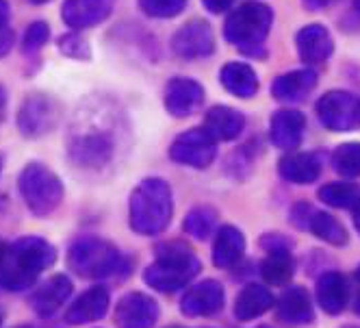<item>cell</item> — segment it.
<instances>
[{"label": "cell", "instance_id": "obj_40", "mask_svg": "<svg viewBox=\"0 0 360 328\" xmlns=\"http://www.w3.org/2000/svg\"><path fill=\"white\" fill-rule=\"evenodd\" d=\"M9 18H11V9L7 5V0H0V31L7 29Z\"/></svg>", "mask_w": 360, "mask_h": 328}, {"label": "cell", "instance_id": "obj_41", "mask_svg": "<svg viewBox=\"0 0 360 328\" xmlns=\"http://www.w3.org/2000/svg\"><path fill=\"white\" fill-rule=\"evenodd\" d=\"M304 3L311 9H321V7H326L330 3V0H304Z\"/></svg>", "mask_w": 360, "mask_h": 328}, {"label": "cell", "instance_id": "obj_11", "mask_svg": "<svg viewBox=\"0 0 360 328\" xmlns=\"http://www.w3.org/2000/svg\"><path fill=\"white\" fill-rule=\"evenodd\" d=\"M172 48L178 57L183 59H200V57H209L215 48V37L211 27L204 20H191L185 24L183 29H178Z\"/></svg>", "mask_w": 360, "mask_h": 328}, {"label": "cell", "instance_id": "obj_45", "mask_svg": "<svg viewBox=\"0 0 360 328\" xmlns=\"http://www.w3.org/2000/svg\"><path fill=\"white\" fill-rule=\"evenodd\" d=\"M354 7H356V11L360 13V0H354Z\"/></svg>", "mask_w": 360, "mask_h": 328}, {"label": "cell", "instance_id": "obj_20", "mask_svg": "<svg viewBox=\"0 0 360 328\" xmlns=\"http://www.w3.org/2000/svg\"><path fill=\"white\" fill-rule=\"evenodd\" d=\"M70 155L79 165L100 168V165L109 163V159L113 155V144L102 133L81 135L70 144Z\"/></svg>", "mask_w": 360, "mask_h": 328}, {"label": "cell", "instance_id": "obj_6", "mask_svg": "<svg viewBox=\"0 0 360 328\" xmlns=\"http://www.w3.org/2000/svg\"><path fill=\"white\" fill-rule=\"evenodd\" d=\"M274 13L263 3H245L228 15L224 35L230 44L239 46L245 53H254L269 35Z\"/></svg>", "mask_w": 360, "mask_h": 328}, {"label": "cell", "instance_id": "obj_5", "mask_svg": "<svg viewBox=\"0 0 360 328\" xmlns=\"http://www.w3.org/2000/svg\"><path fill=\"white\" fill-rule=\"evenodd\" d=\"M18 189L24 205L37 217L53 213L63 200V183L41 163H29L18 176Z\"/></svg>", "mask_w": 360, "mask_h": 328}, {"label": "cell", "instance_id": "obj_29", "mask_svg": "<svg viewBox=\"0 0 360 328\" xmlns=\"http://www.w3.org/2000/svg\"><path fill=\"white\" fill-rule=\"evenodd\" d=\"M308 231H311L315 237L323 239L326 244H330V246H345L347 244L345 226L330 213L315 211L311 222H308Z\"/></svg>", "mask_w": 360, "mask_h": 328}, {"label": "cell", "instance_id": "obj_51", "mask_svg": "<svg viewBox=\"0 0 360 328\" xmlns=\"http://www.w3.org/2000/svg\"><path fill=\"white\" fill-rule=\"evenodd\" d=\"M345 328H356V326H345Z\"/></svg>", "mask_w": 360, "mask_h": 328}, {"label": "cell", "instance_id": "obj_49", "mask_svg": "<svg viewBox=\"0 0 360 328\" xmlns=\"http://www.w3.org/2000/svg\"><path fill=\"white\" fill-rule=\"evenodd\" d=\"M0 172H3V163H0Z\"/></svg>", "mask_w": 360, "mask_h": 328}, {"label": "cell", "instance_id": "obj_10", "mask_svg": "<svg viewBox=\"0 0 360 328\" xmlns=\"http://www.w3.org/2000/svg\"><path fill=\"white\" fill-rule=\"evenodd\" d=\"M159 320L157 300L141 291L126 294L115 307L117 328H152Z\"/></svg>", "mask_w": 360, "mask_h": 328}, {"label": "cell", "instance_id": "obj_52", "mask_svg": "<svg viewBox=\"0 0 360 328\" xmlns=\"http://www.w3.org/2000/svg\"><path fill=\"white\" fill-rule=\"evenodd\" d=\"M174 328H176V326H174Z\"/></svg>", "mask_w": 360, "mask_h": 328}, {"label": "cell", "instance_id": "obj_39", "mask_svg": "<svg viewBox=\"0 0 360 328\" xmlns=\"http://www.w3.org/2000/svg\"><path fill=\"white\" fill-rule=\"evenodd\" d=\"M202 3H204V7H207L209 11L221 13V11H226V9H230V5H233L235 0H202Z\"/></svg>", "mask_w": 360, "mask_h": 328}, {"label": "cell", "instance_id": "obj_17", "mask_svg": "<svg viewBox=\"0 0 360 328\" xmlns=\"http://www.w3.org/2000/svg\"><path fill=\"white\" fill-rule=\"evenodd\" d=\"M204 100V89L191 79H172L165 87V109L174 118H187L195 113Z\"/></svg>", "mask_w": 360, "mask_h": 328}, {"label": "cell", "instance_id": "obj_7", "mask_svg": "<svg viewBox=\"0 0 360 328\" xmlns=\"http://www.w3.org/2000/svg\"><path fill=\"white\" fill-rule=\"evenodd\" d=\"M317 115L328 131H356L360 129V98L349 92H328L317 100Z\"/></svg>", "mask_w": 360, "mask_h": 328}, {"label": "cell", "instance_id": "obj_12", "mask_svg": "<svg viewBox=\"0 0 360 328\" xmlns=\"http://www.w3.org/2000/svg\"><path fill=\"white\" fill-rule=\"evenodd\" d=\"M224 298L226 294H224L221 283L207 279L185 291L183 300H180V311L187 317H209L221 311Z\"/></svg>", "mask_w": 360, "mask_h": 328}, {"label": "cell", "instance_id": "obj_22", "mask_svg": "<svg viewBox=\"0 0 360 328\" xmlns=\"http://www.w3.org/2000/svg\"><path fill=\"white\" fill-rule=\"evenodd\" d=\"M349 298L347 283L339 272H323L317 281V305L328 315H339Z\"/></svg>", "mask_w": 360, "mask_h": 328}, {"label": "cell", "instance_id": "obj_28", "mask_svg": "<svg viewBox=\"0 0 360 328\" xmlns=\"http://www.w3.org/2000/svg\"><path fill=\"white\" fill-rule=\"evenodd\" d=\"M295 261L291 257V250H274L261 265V274L267 285L271 287H285L293 279Z\"/></svg>", "mask_w": 360, "mask_h": 328}, {"label": "cell", "instance_id": "obj_2", "mask_svg": "<svg viewBox=\"0 0 360 328\" xmlns=\"http://www.w3.org/2000/svg\"><path fill=\"white\" fill-rule=\"evenodd\" d=\"M174 213L172 187L163 179H146L131 194L128 205V222L131 229L139 235H159L163 233Z\"/></svg>", "mask_w": 360, "mask_h": 328}, {"label": "cell", "instance_id": "obj_16", "mask_svg": "<svg viewBox=\"0 0 360 328\" xmlns=\"http://www.w3.org/2000/svg\"><path fill=\"white\" fill-rule=\"evenodd\" d=\"M113 9V0H65L61 18L68 27L81 31L105 22Z\"/></svg>", "mask_w": 360, "mask_h": 328}, {"label": "cell", "instance_id": "obj_1", "mask_svg": "<svg viewBox=\"0 0 360 328\" xmlns=\"http://www.w3.org/2000/svg\"><path fill=\"white\" fill-rule=\"evenodd\" d=\"M55 261V246L35 235L20 237L11 246H0V291L29 289Z\"/></svg>", "mask_w": 360, "mask_h": 328}, {"label": "cell", "instance_id": "obj_42", "mask_svg": "<svg viewBox=\"0 0 360 328\" xmlns=\"http://www.w3.org/2000/svg\"><path fill=\"white\" fill-rule=\"evenodd\" d=\"M354 226H356V231H358V235H360V205L354 209Z\"/></svg>", "mask_w": 360, "mask_h": 328}, {"label": "cell", "instance_id": "obj_26", "mask_svg": "<svg viewBox=\"0 0 360 328\" xmlns=\"http://www.w3.org/2000/svg\"><path fill=\"white\" fill-rule=\"evenodd\" d=\"M274 307V296L267 287L250 283L245 285L237 300H235V317L241 322H250L254 317H261Z\"/></svg>", "mask_w": 360, "mask_h": 328}, {"label": "cell", "instance_id": "obj_14", "mask_svg": "<svg viewBox=\"0 0 360 328\" xmlns=\"http://www.w3.org/2000/svg\"><path fill=\"white\" fill-rule=\"evenodd\" d=\"M111 305V296L107 287H91L87 291H83L79 298H76L72 305L65 311V322L70 326H81V324H89V322H98L107 315Z\"/></svg>", "mask_w": 360, "mask_h": 328}, {"label": "cell", "instance_id": "obj_21", "mask_svg": "<svg viewBox=\"0 0 360 328\" xmlns=\"http://www.w3.org/2000/svg\"><path fill=\"white\" fill-rule=\"evenodd\" d=\"M317 85V74L313 70H295L282 74L271 85V94L280 103H300Z\"/></svg>", "mask_w": 360, "mask_h": 328}, {"label": "cell", "instance_id": "obj_37", "mask_svg": "<svg viewBox=\"0 0 360 328\" xmlns=\"http://www.w3.org/2000/svg\"><path fill=\"white\" fill-rule=\"evenodd\" d=\"M261 246L267 250V252H274V250H291V239H287L285 235L280 233H267L263 239H261Z\"/></svg>", "mask_w": 360, "mask_h": 328}, {"label": "cell", "instance_id": "obj_35", "mask_svg": "<svg viewBox=\"0 0 360 328\" xmlns=\"http://www.w3.org/2000/svg\"><path fill=\"white\" fill-rule=\"evenodd\" d=\"M50 37V29L46 22H33L24 33V53H35Z\"/></svg>", "mask_w": 360, "mask_h": 328}, {"label": "cell", "instance_id": "obj_15", "mask_svg": "<svg viewBox=\"0 0 360 328\" xmlns=\"http://www.w3.org/2000/svg\"><path fill=\"white\" fill-rule=\"evenodd\" d=\"M304 131H306V118H304V113H300L295 109L276 111L269 122L271 144L280 150H287V153L300 148V144L304 139Z\"/></svg>", "mask_w": 360, "mask_h": 328}, {"label": "cell", "instance_id": "obj_38", "mask_svg": "<svg viewBox=\"0 0 360 328\" xmlns=\"http://www.w3.org/2000/svg\"><path fill=\"white\" fill-rule=\"evenodd\" d=\"M11 46H13V31L7 27L0 31V57H5L11 50Z\"/></svg>", "mask_w": 360, "mask_h": 328}, {"label": "cell", "instance_id": "obj_32", "mask_svg": "<svg viewBox=\"0 0 360 328\" xmlns=\"http://www.w3.org/2000/svg\"><path fill=\"white\" fill-rule=\"evenodd\" d=\"M332 165L341 176H347V179L360 176V144H341L332 155Z\"/></svg>", "mask_w": 360, "mask_h": 328}, {"label": "cell", "instance_id": "obj_44", "mask_svg": "<svg viewBox=\"0 0 360 328\" xmlns=\"http://www.w3.org/2000/svg\"><path fill=\"white\" fill-rule=\"evenodd\" d=\"M31 3H35V5H44V3H50V0H31Z\"/></svg>", "mask_w": 360, "mask_h": 328}, {"label": "cell", "instance_id": "obj_25", "mask_svg": "<svg viewBox=\"0 0 360 328\" xmlns=\"http://www.w3.org/2000/svg\"><path fill=\"white\" fill-rule=\"evenodd\" d=\"M245 252V237L237 226H221L213 241V263L217 267H233Z\"/></svg>", "mask_w": 360, "mask_h": 328}, {"label": "cell", "instance_id": "obj_18", "mask_svg": "<svg viewBox=\"0 0 360 328\" xmlns=\"http://www.w3.org/2000/svg\"><path fill=\"white\" fill-rule=\"evenodd\" d=\"M278 320L287 326H304L315 320L311 296L304 287H287L278 298Z\"/></svg>", "mask_w": 360, "mask_h": 328}, {"label": "cell", "instance_id": "obj_47", "mask_svg": "<svg viewBox=\"0 0 360 328\" xmlns=\"http://www.w3.org/2000/svg\"><path fill=\"white\" fill-rule=\"evenodd\" d=\"M15 328H33V326H29V324H20V326H15Z\"/></svg>", "mask_w": 360, "mask_h": 328}, {"label": "cell", "instance_id": "obj_34", "mask_svg": "<svg viewBox=\"0 0 360 328\" xmlns=\"http://www.w3.org/2000/svg\"><path fill=\"white\" fill-rule=\"evenodd\" d=\"M59 50H61L63 55L72 57V59H89V57H91L89 44H87L83 37L74 35V33L63 35V37L59 39Z\"/></svg>", "mask_w": 360, "mask_h": 328}, {"label": "cell", "instance_id": "obj_48", "mask_svg": "<svg viewBox=\"0 0 360 328\" xmlns=\"http://www.w3.org/2000/svg\"><path fill=\"white\" fill-rule=\"evenodd\" d=\"M3 317H5V315H3V311H0V324H3Z\"/></svg>", "mask_w": 360, "mask_h": 328}, {"label": "cell", "instance_id": "obj_9", "mask_svg": "<svg viewBox=\"0 0 360 328\" xmlns=\"http://www.w3.org/2000/svg\"><path fill=\"white\" fill-rule=\"evenodd\" d=\"M59 120V109L53 98L29 96L18 111V129L24 137L35 139L55 129Z\"/></svg>", "mask_w": 360, "mask_h": 328}, {"label": "cell", "instance_id": "obj_46", "mask_svg": "<svg viewBox=\"0 0 360 328\" xmlns=\"http://www.w3.org/2000/svg\"><path fill=\"white\" fill-rule=\"evenodd\" d=\"M356 279H358V283H360V265H358V270H356Z\"/></svg>", "mask_w": 360, "mask_h": 328}, {"label": "cell", "instance_id": "obj_24", "mask_svg": "<svg viewBox=\"0 0 360 328\" xmlns=\"http://www.w3.org/2000/svg\"><path fill=\"white\" fill-rule=\"evenodd\" d=\"M245 126V118L241 111L233 107H213L204 118V129H207L217 141H230L237 139Z\"/></svg>", "mask_w": 360, "mask_h": 328}, {"label": "cell", "instance_id": "obj_33", "mask_svg": "<svg viewBox=\"0 0 360 328\" xmlns=\"http://www.w3.org/2000/svg\"><path fill=\"white\" fill-rule=\"evenodd\" d=\"M139 5L152 18H174L183 13L187 0H139Z\"/></svg>", "mask_w": 360, "mask_h": 328}, {"label": "cell", "instance_id": "obj_30", "mask_svg": "<svg viewBox=\"0 0 360 328\" xmlns=\"http://www.w3.org/2000/svg\"><path fill=\"white\" fill-rule=\"evenodd\" d=\"M319 198L334 209H356L360 205V187L354 183H328L319 189Z\"/></svg>", "mask_w": 360, "mask_h": 328}, {"label": "cell", "instance_id": "obj_27", "mask_svg": "<svg viewBox=\"0 0 360 328\" xmlns=\"http://www.w3.org/2000/svg\"><path fill=\"white\" fill-rule=\"evenodd\" d=\"M221 85L239 98H252L256 92H259V77H256V72L245 65V63H226L221 68Z\"/></svg>", "mask_w": 360, "mask_h": 328}, {"label": "cell", "instance_id": "obj_43", "mask_svg": "<svg viewBox=\"0 0 360 328\" xmlns=\"http://www.w3.org/2000/svg\"><path fill=\"white\" fill-rule=\"evenodd\" d=\"M3 105H5V89L0 87V109H3Z\"/></svg>", "mask_w": 360, "mask_h": 328}, {"label": "cell", "instance_id": "obj_8", "mask_svg": "<svg viewBox=\"0 0 360 328\" xmlns=\"http://www.w3.org/2000/svg\"><path fill=\"white\" fill-rule=\"evenodd\" d=\"M169 157L176 163L204 170L217 157V139L204 126L202 129H189L174 139L169 148Z\"/></svg>", "mask_w": 360, "mask_h": 328}, {"label": "cell", "instance_id": "obj_13", "mask_svg": "<svg viewBox=\"0 0 360 328\" xmlns=\"http://www.w3.org/2000/svg\"><path fill=\"white\" fill-rule=\"evenodd\" d=\"M72 289L74 285L65 274H55L33 289L29 305L39 317H50L65 305L68 298L72 296Z\"/></svg>", "mask_w": 360, "mask_h": 328}, {"label": "cell", "instance_id": "obj_4", "mask_svg": "<svg viewBox=\"0 0 360 328\" xmlns=\"http://www.w3.org/2000/svg\"><path fill=\"white\" fill-rule=\"evenodd\" d=\"M68 267L83 279H111L126 274L128 259L107 239L83 235L68 250Z\"/></svg>", "mask_w": 360, "mask_h": 328}, {"label": "cell", "instance_id": "obj_31", "mask_svg": "<svg viewBox=\"0 0 360 328\" xmlns=\"http://www.w3.org/2000/svg\"><path fill=\"white\" fill-rule=\"evenodd\" d=\"M215 222H217V213L211 207H195L187 213V217L183 222V229L193 239L204 241V239H209V235H213Z\"/></svg>", "mask_w": 360, "mask_h": 328}, {"label": "cell", "instance_id": "obj_23", "mask_svg": "<svg viewBox=\"0 0 360 328\" xmlns=\"http://www.w3.org/2000/svg\"><path fill=\"white\" fill-rule=\"evenodd\" d=\"M278 172L285 181L295 185H311L319 179L321 163L311 153H293L280 159Z\"/></svg>", "mask_w": 360, "mask_h": 328}, {"label": "cell", "instance_id": "obj_19", "mask_svg": "<svg viewBox=\"0 0 360 328\" xmlns=\"http://www.w3.org/2000/svg\"><path fill=\"white\" fill-rule=\"evenodd\" d=\"M295 44H297V53H300L302 61L308 65L323 63L334 50L332 35L326 27H321V24H308V27H304L297 33Z\"/></svg>", "mask_w": 360, "mask_h": 328}, {"label": "cell", "instance_id": "obj_36", "mask_svg": "<svg viewBox=\"0 0 360 328\" xmlns=\"http://www.w3.org/2000/svg\"><path fill=\"white\" fill-rule=\"evenodd\" d=\"M313 213H315V209H313L311 205H306V203L295 205V207H293V211H291V222L297 226V229L308 231V222H311Z\"/></svg>", "mask_w": 360, "mask_h": 328}, {"label": "cell", "instance_id": "obj_50", "mask_svg": "<svg viewBox=\"0 0 360 328\" xmlns=\"http://www.w3.org/2000/svg\"><path fill=\"white\" fill-rule=\"evenodd\" d=\"M259 328H269V326H259Z\"/></svg>", "mask_w": 360, "mask_h": 328}, {"label": "cell", "instance_id": "obj_3", "mask_svg": "<svg viewBox=\"0 0 360 328\" xmlns=\"http://www.w3.org/2000/svg\"><path fill=\"white\" fill-rule=\"evenodd\" d=\"M157 261L150 263L143 270V283L152 289L174 294L189 285L198 272L202 270L200 259L193 255V250L180 241H172L165 246H159Z\"/></svg>", "mask_w": 360, "mask_h": 328}]
</instances>
